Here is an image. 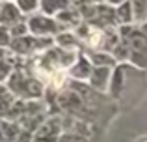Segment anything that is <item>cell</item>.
I'll list each match as a JSON object with an SVG mask.
<instances>
[{"instance_id":"obj_12","label":"cell","mask_w":147,"mask_h":142,"mask_svg":"<svg viewBox=\"0 0 147 142\" xmlns=\"http://www.w3.org/2000/svg\"><path fill=\"white\" fill-rule=\"evenodd\" d=\"M39 7H41V11H43V15L52 17V15H58L60 11L67 10L69 2H49V0H43V2H39Z\"/></svg>"},{"instance_id":"obj_16","label":"cell","mask_w":147,"mask_h":142,"mask_svg":"<svg viewBox=\"0 0 147 142\" xmlns=\"http://www.w3.org/2000/svg\"><path fill=\"white\" fill-rule=\"evenodd\" d=\"M9 43H11L9 28H6V26H0V49H2V47H9Z\"/></svg>"},{"instance_id":"obj_6","label":"cell","mask_w":147,"mask_h":142,"mask_svg":"<svg viewBox=\"0 0 147 142\" xmlns=\"http://www.w3.org/2000/svg\"><path fill=\"white\" fill-rule=\"evenodd\" d=\"M91 71H93V66L90 64V60H88L84 54H78V56H76L75 64L69 67V75H71L73 79H76V80H86V79H90Z\"/></svg>"},{"instance_id":"obj_18","label":"cell","mask_w":147,"mask_h":142,"mask_svg":"<svg viewBox=\"0 0 147 142\" xmlns=\"http://www.w3.org/2000/svg\"><path fill=\"white\" fill-rule=\"evenodd\" d=\"M4 92H7V88H6V84H0V95L4 94Z\"/></svg>"},{"instance_id":"obj_4","label":"cell","mask_w":147,"mask_h":142,"mask_svg":"<svg viewBox=\"0 0 147 142\" xmlns=\"http://www.w3.org/2000/svg\"><path fill=\"white\" fill-rule=\"evenodd\" d=\"M50 45H52V37H36L26 34L22 37H13L9 43V49L13 54H28L34 51H45Z\"/></svg>"},{"instance_id":"obj_5","label":"cell","mask_w":147,"mask_h":142,"mask_svg":"<svg viewBox=\"0 0 147 142\" xmlns=\"http://www.w3.org/2000/svg\"><path fill=\"white\" fill-rule=\"evenodd\" d=\"M61 137V125L60 120L50 118V120L43 122L34 133V142H58Z\"/></svg>"},{"instance_id":"obj_9","label":"cell","mask_w":147,"mask_h":142,"mask_svg":"<svg viewBox=\"0 0 147 142\" xmlns=\"http://www.w3.org/2000/svg\"><path fill=\"white\" fill-rule=\"evenodd\" d=\"M86 58L90 60V64L93 67H110V69L115 66V62H117L110 52H104V51H91Z\"/></svg>"},{"instance_id":"obj_19","label":"cell","mask_w":147,"mask_h":142,"mask_svg":"<svg viewBox=\"0 0 147 142\" xmlns=\"http://www.w3.org/2000/svg\"><path fill=\"white\" fill-rule=\"evenodd\" d=\"M0 142H6V139H4V135H2V129H0Z\"/></svg>"},{"instance_id":"obj_1","label":"cell","mask_w":147,"mask_h":142,"mask_svg":"<svg viewBox=\"0 0 147 142\" xmlns=\"http://www.w3.org/2000/svg\"><path fill=\"white\" fill-rule=\"evenodd\" d=\"M119 34V41L127 52V60L136 67H147V26H121Z\"/></svg>"},{"instance_id":"obj_10","label":"cell","mask_w":147,"mask_h":142,"mask_svg":"<svg viewBox=\"0 0 147 142\" xmlns=\"http://www.w3.org/2000/svg\"><path fill=\"white\" fill-rule=\"evenodd\" d=\"M11 73H13V52L0 49V84L7 82Z\"/></svg>"},{"instance_id":"obj_13","label":"cell","mask_w":147,"mask_h":142,"mask_svg":"<svg viewBox=\"0 0 147 142\" xmlns=\"http://www.w3.org/2000/svg\"><path fill=\"white\" fill-rule=\"evenodd\" d=\"M132 4V19L134 22L145 24L147 21V2H130Z\"/></svg>"},{"instance_id":"obj_15","label":"cell","mask_w":147,"mask_h":142,"mask_svg":"<svg viewBox=\"0 0 147 142\" xmlns=\"http://www.w3.org/2000/svg\"><path fill=\"white\" fill-rule=\"evenodd\" d=\"M15 6L19 7V11H21V13H32V11H36L37 7H39V2H34V0L24 2V0H21V2H17Z\"/></svg>"},{"instance_id":"obj_14","label":"cell","mask_w":147,"mask_h":142,"mask_svg":"<svg viewBox=\"0 0 147 142\" xmlns=\"http://www.w3.org/2000/svg\"><path fill=\"white\" fill-rule=\"evenodd\" d=\"M13 103H15V97L9 92H4V94L0 95V118L6 120L9 110H11V107H13Z\"/></svg>"},{"instance_id":"obj_2","label":"cell","mask_w":147,"mask_h":142,"mask_svg":"<svg viewBox=\"0 0 147 142\" xmlns=\"http://www.w3.org/2000/svg\"><path fill=\"white\" fill-rule=\"evenodd\" d=\"M6 88L19 101H36L43 95V84L36 77H28L21 69H13V73L7 79Z\"/></svg>"},{"instance_id":"obj_3","label":"cell","mask_w":147,"mask_h":142,"mask_svg":"<svg viewBox=\"0 0 147 142\" xmlns=\"http://www.w3.org/2000/svg\"><path fill=\"white\" fill-rule=\"evenodd\" d=\"M26 26H28L30 36H36V37L56 36V34L63 28V24H60L54 17H49V15H43V13L30 15V19L26 21Z\"/></svg>"},{"instance_id":"obj_8","label":"cell","mask_w":147,"mask_h":142,"mask_svg":"<svg viewBox=\"0 0 147 142\" xmlns=\"http://www.w3.org/2000/svg\"><path fill=\"white\" fill-rule=\"evenodd\" d=\"M110 79H112V69L110 67H93L90 75V84L95 88V90H108V84H110Z\"/></svg>"},{"instance_id":"obj_11","label":"cell","mask_w":147,"mask_h":142,"mask_svg":"<svg viewBox=\"0 0 147 142\" xmlns=\"http://www.w3.org/2000/svg\"><path fill=\"white\" fill-rule=\"evenodd\" d=\"M115 21H117L121 26L134 24V19H132V4H130V2H123L121 6L115 7Z\"/></svg>"},{"instance_id":"obj_7","label":"cell","mask_w":147,"mask_h":142,"mask_svg":"<svg viewBox=\"0 0 147 142\" xmlns=\"http://www.w3.org/2000/svg\"><path fill=\"white\" fill-rule=\"evenodd\" d=\"M21 11L15 4H2L0 7V26H6V28H11V26L19 24L21 22Z\"/></svg>"},{"instance_id":"obj_17","label":"cell","mask_w":147,"mask_h":142,"mask_svg":"<svg viewBox=\"0 0 147 142\" xmlns=\"http://www.w3.org/2000/svg\"><path fill=\"white\" fill-rule=\"evenodd\" d=\"M58 142H90V140L82 139V137H76V135H61Z\"/></svg>"}]
</instances>
